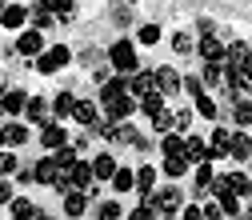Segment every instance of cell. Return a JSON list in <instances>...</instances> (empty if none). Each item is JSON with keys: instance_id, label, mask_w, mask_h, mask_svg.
Returning <instances> with one entry per match:
<instances>
[{"instance_id": "1", "label": "cell", "mask_w": 252, "mask_h": 220, "mask_svg": "<svg viewBox=\"0 0 252 220\" xmlns=\"http://www.w3.org/2000/svg\"><path fill=\"white\" fill-rule=\"evenodd\" d=\"M100 104H104V116H108V120H128V116L140 108L132 92H116V96H104Z\"/></svg>"}, {"instance_id": "2", "label": "cell", "mask_w": 252, "mask_h": 220, "mask_svg": "<svg viewBox=\"0 0 252 220\" xmlns=\"http://www.w3.org/2000/svg\"><path fill=\"white\" fill-rule=\"evenodd\" d=\"M108 60H112V68H116V72H136V64H140L132 40H116V44L108 48Z\"/></svg>"}, {"instance_id": "3", "label": "cell", "mask_w": 252, "mask_h": 220, "mask_svg": "<svg viewBox=\"0 0 252 220\" xmlns=\"http://www.w3.org/2000/svg\"><path fill=\"white\" fill-rule=\"evenodd\" d=\"M72 60V48H64V44H52V48H44L40 56H36V68L44 72V76H52V72H60Z\"/></svg>"}, {"instance_id": "4", "label": "cell", "mask_w": 252, "mask_h": 220, "mask_svg": "<svg viewBox=\"0 0 252 220\" xmlns=\"http://www.w3.org/2000/svg\"><path fill=\"white\" fill-rule=\"evenodd\" d=\"M16 52H20V56H32V60H36V56L44 52V32H40V28H24V32L16 36Z\"/></svg>"}, {"instance_id": "5", "label": "cell", "mask_w": 252, "mask_h": 220, "mask_svg": "<svg viewBox=\"0 0 252 220\" xmlns=\"http://www.w3.org/2000/svg\"><path fill=\"white\" fill-rule=\"evenodd\" d=\"M152 200H156V208H160V216H176V212L184 208V196H180V188H176V184L160 188V192H156Z\"/></svg>"}, {"instance_id": "6", "label": "cell", "mask_w": 252, "mask_h": 220, "mask_svg": "<svg viewBox=\"0 0 252 220\" xmlns=\"http://www.w3.org/2000/svg\"><path fill=\"white\" fill-rule=\"evenodd\" d=\"M156 88H160L164 96H176V92L184 88V76H180L176 68H168V64H164V68H156Z\"/></svg>"}, {"instance_id": "7", "label": "cell", "mask_w": 252, "mask_h": 220, "mask_svg": "<svg viewBox=\"0 0 252 220\" xmlns=\"http://www.w3.org/2000/svg\"><path fill=\"white\" fill-rule=\"evenodd\" d=\"M32 172H36V184H48V188H52V184H56V176L64 172V168H60L56 156H44V160H36V168H32Z\"/></svg>"}, {"instance_id": "8", "label": "cell", "mask_w": 252, "mask_h": 220, "mask_svg": "<svg viewBox=\"0 0 252 220\" xmlns=\"http://www.w3.org/2000/svg\"><path fill=\"white\" fill-rule=\"evenodd\" d=\"M60 144H68V132L60 128L56 120H48V124H40V148H60Z\"/></svg>"}, {"instance_id": "9", "label": "cell", "mask_w": 252, "mask_h": 220, "mask_svg": "<svg viewBox=\"0 0 252 220\" xmlns=\"http://www.w3.org/2000/svg\"><path fill=\"white\" fill-rule=\"evenodd\" d=\"M228 64H236L244 76H252V48H248V44H240V40H236V44H228Z\"/></svg>"}, {"instance_id": "10", "label": "cell", "mask_w": 252, "mask_h": 220, "mask_svg": "<svg viewBox=\"0 0 252 220\" xmlns=\"http://www.w3.org/2000/svg\"><path fill=\"white\" fill-rule=\"evenodd\" d=\"M72 120H76V124H84V128H96V124H100V108L92 104V100H76Z\"/></svg>"}, {"instance_id": "11", "label": "cell", "mask_w": 252, "mask_h": 220, "mask_svg": "<svg viewBox=\"0 0 252 220\" xmlns=\"http://www.w3.org/2000/svg\"><path fill=\"white\" fill-rule=\"evenodd\" d=\"M184 156H188L192 164H200V160H212L208 140H200V136H184Z\"/></svg>"}, {"instance_id": "12", "label": "cell", "mask_w": 252, "mask_h": 220, "mask_svg": "<svg viewBox=\"0 0 252 220\" xmlns=\"http://www.w3.org/2000/svg\"><path fill=\"white\" fill-rule=\"evenodd\" d=\"M68 176H72V188H84V192L96 184V172H92V164H84V160H76V164L68 168Z\"/></svg>"}, {"instance_id": "13", "label": "cell", "mask_w": 252, "mask_h": 220, "mask_svg": "<svg viewBox=\"0 0 252 220\" xmlns=\"http://www.w3.org/2000/svg\"><path fill=\"white\" fill-rule=\"evenodd\" d=\"M84 208H88V192L84 188H68L64 192V216H84Z\"/></svg>"}, {"instance_id": "14", "label": "cell", "mask_w": 252, "mask_h": 220, "mask_svg": "<svg viewBox=\"0 0 252 220\" xmlns=\"http://www.w3.org/2000/svg\"><path fill=\"white\" fill-rule=\"evenodd\" d=\"M28 20H32V28H40V32H44V28H52V24H60V20H56V12L44 4V0H36V8L28 12Z\"/></svg>"}, {"instance_id": "15", "label": "cell", "mask_w": 252, "mask_h": 220, "mask_svg": "<svg viewBox=\"0 0 252 220\" xmlns=\"http://www.w3.org/2000/svg\"><path fill=\"white\" fill-rule=\"evenodd\" d=\"M0 24H4V28H24V24H28V8L4 4V8H0Z\"/></svg>"}, {"instance_id": "16", "label": "cell", "mask_w": 252, "mask_h": 220, "mask_svg": "<svg viewBox=\"0 0 252 220\" xmlns=\"http://www.w3.org/2000/svg\"><path fill=\"white\" fill-rule=\"evenodd\" d=\"M24 116L32 120V124H48V100H44V96H28Z\"/></svg>"}, {"instance_id": "17", "label": "cell", "mask_w": 252, "mask_h": 220, "mask_svg": "<svg viewBox=\"0 0 252 220\" xmlns=\"http://www.w3.org/2000/svg\"><path fill=\"white\" fill-rule=\"evenodd\" d=\"M8 212H12L16 220H36V216H44V212H40L32 200H24V196H20V200L12 196V200H8Z\"/></svg>"}, {"instance_id": "18", "label": "cell", "mask_w": 252, "mask_h": 220, "mask_svg": "<svg viewBox=\"0 0 252 220\" xmlns=\"http://www.w3.org/2000/svg\"><path fill=\"white\" fill-rule=\"evenodd\" d=\"M228 156H232V160H252V140H248L244 132H232V140H228Z\"/></svg>"}, {"instance_id": "19", "label": "cell", "mask_w": 252, "mask_h": 220, "mask_svg": "<svg viewBox=\"0 0 252 220\" xmlns=\"http://www.w3.org/2000/svg\"><path fill=\"white\" fill-rule=\"evenodd\" d=\"M196 52H200V60H224V56H228V48L220 44V40H216L212 32H208V36L200 40V48H196Z\"/></svg>"}, {"instance_id": "20", "label": "cell", "mask_w": 252, "mask_h": 220, "mask_svg": "<svg viewBox=\"0 0 252 220\" xmlns=\"http://www.w3.org/2000/svg\"><path fill=\"white\" fill-rule=\"evenodd\" d=\"M152 88H156V72H132V80H128V92H132L136 100L144 96V92H152Z\"/></svg>"}, {"instance_id": "21", "label": "cell", "mask_w": 252, "mask_h": 220, "mask_svg": "<svg viewBox=\"0 0 252 220\" xmlns=\"http://www.w3.org/2000/svg\"><path fill=\"white\" fill-rule=\"evenodd\" d=\"M136 104H140V112H144V116H156V112L164 108V92H160V88H152V92H144Z\"/></svg>"}, {"instance_id": "22", "label": "cell", "mask_w": 252, "mask_h": 220, "mask_svg": "<svg viewBox=\"0 0 252 220\" xmlns=\"http://www.w3.org/2000/svg\"><path fill=\"white\" fill-rule=\"evenodd\" d=\"M120 164L112 160V152H100L96 160H92V172H96V180H112V172H116Z\"/></svg>"}, {"instance_id": "23", "label": "cell", "mask_w": 252, "mask_h": 220, "mask_svg": "<svg viewBox=\"0 0 252 220\" xmlns=\"http://www.w3.org/2000/svg\"><path fill=\"white\" fill-rule=\"evenodd\" d=\"M212 180H216L212 160H200V164H196V196H200V192H212Z\"/></svg>"}, {"instance_id": "24", "label": "cell", "mask_w": 252, "mask_h": 220, "mask_svg": "<svg viewBox=\"0 0 252 220\" xmlns=\"http://www.w3.org/2000/svg\"><path fill=\"white\" fill-rule=\"evenodd\" d=\"M72 112H76V96H72V92H60V96L52 100V116L64 120V116H72Z\"/></svg>"}, {"instance_id": "25", "label": "cell", "mask_w": 252, "mask_h": 220, "mask_svg": "<svg viewBox=\"0 0 252 220\" xmlns=\"http://www.w3.org/2000/svg\"><path fill=\"white\" fill-rule=\"evenodd\" d=\"M228 140H232V132H228V128H216V132H212V140H208L212 160H216V156H228Z\"/></svg>"}, {"instance_id": "26", "label": "cell", "mask_w": 252, "mask_h": 220, "mask_svg": "<svg viewBox=\"0 0 252 220\" xmlns=\"http://www.w3.org/2000/svg\"><path fill=\"white\" fill-rule=\"evenodd\" d=\"M224 180H228V188H232L236 196H252V176L248 172H228Z\"/></svg>"}, {"instance_id": "27", "label": "cell", "mask_w": 252, "mask_h": 220, "mask_svg": "<svg viewBox=\"0 0 252 220\" xmlns=\"http://www.w3.org/2000/svg\"><path fill=\"white\" fill-rule=\"evenodd\" d=\"M152 188H156V168H148V164H144V168L136 172V192H140V200H144V196H152Z\"/></svg>"}, {"instance_id": "28", "label": "cell", "mask_w": 252, "mask_h": 220, "mask_svg": "<svg viewBox=\"0 0 252 220\" xmlns=\"http://www.w3.org/2000/svg\"><path fill=\"white\" fill-rule=\"evenodd\" d=\"M188 164H192V160H188V156L184 152H176V156H164V172L176 180V176H184L188 172Z\"/></svg>"}, {"instance_id": "29", "label": "cell", "mask_w": 252, "mask_h": 220, "mask_svg": "<svg viewBox=\"0 0 252 220\" xmlns=\"http://www.w3.org/2000/svg\"><path fill=\"white\" fill-rule=\"evenodd\" d=\"M0 100H4V108H8V116H20V112H24V104H28V96H24L20 88H12V92H4V96H0Z\"/></svg>"}, {"instance_id": "30", "label": "cell", "mask_w": 252, "mask_h": 220, "mask_svg": "<svg viewBox=\"0 0 252 220\" xmlns=\"http://www.w3.org/2000/svg\"><path fill=\"white\" fill-rule=\"evenodd\" d=\"M112 188H116V192L136 188V172H132V168H116V172H112Z\"/></svg>"}, {"instance_id": "31", "label": "cell", "mask_w": 252, "mask_h": 220, "mask_svg": "<svg viewBox=\"0 0 252 220\" xmlns=\"http://www.w3.org/2000/svg\"><path fill=\"white\" fill-rule=\"evenodd\" d=\"M44 4L56 12V20H60V24H68V20H72V8H76V0H44Z\"/></svg>"}, {"instance_id": "32", "label": "cell", "mask_w": 252, "mask_h": 220, "mask_svg": "<svg viewBox=\"0 0 252 220\" xmlns=\"http://www.w3.org/2000/svg\"><path fill=\"white\" fill-rule=\"evenodd\" d=\"M152 128H156V132H172V128H176V112H168V108H160V112L152 116Z\"/></svg>"}, {"instance_id": "33", "label": "cell", "mask_w": 252, "mask_h": 220, "mask_svg": "<svg viewBox=\"0 0 252 220\" xmlns=\"http://www.w3.org/2000/svg\"><path fill=\"white\" fill-rule=\"evenodd\" d=\"M232 120L240 124V128H248V124H252V100H236V108H232Z\"/></svg>"}, {"instance_id": "34", "label": "cell", "mask_w": 252, "mask_h": 220, "mask_svg": "<svg viewBox=\"0 0 252 220\" xmlns=\"http://www.w3.org/2000/svg\"><path fill=\"white\" fill-rule=\"evenodd\" d=\"M196 112H200L204 120H216V100L208 96V92H200V96H196Z\"/></svg>"}, {"instance_id": "35", "label": "cell", "mask_w": 252, "mask_h": 220, "mask_svg": "<svg viewBox=\"0 0 252 220\" xmlns=\"http://www.w3.org/2000/svg\"><path fill=\"white\" fill-rule=\"evenodd\" d=\"M204 84H220V76H224V68H220V60H204Z\"/></svg>"}, {"instance_id": "36", "label": "cell", "mask_w": 252, "mask_h": 220, "mask_svg": "<svg viewBox=\"0 0 252 220\" xmlns=\"http://www.w3.org/2000/svg\"><path fill=\"white\" fill-rule=\"evenodd\" d=\"M4 136H8V144H28V128H24V124H8Z\"/></svg>"}, {"instance_id": "37", "label": "cell", "mask_w": 252, "mask_h": 220, "mask_svg": "<svg viewBox=\"0 0 252 220\" xmlns=\"http://www.w3.org/2000/svg\"><path fill=\"white\" fill-rule=\"evenodd\" d=\"M96 216H100V220H116V216H124V208H120L116 200H104V204L96 208Z\"/></svg>"}, {"instance_id": "38", "label": "cell", "mask_w": 252, "mask_h": 220, "mask_svg": "<svg viewBox=\"0 0 252 220\" xmlns=\"http://www.w3.org/2000/svg\"><path fill=\"white\" fill-rule=\"evenodd\" d=\"M136 40H140V44H156V40H160V28H156V24H144L140 32H136Z\"/></svg>"}, {"instance_id": "39", "label": "cell", "mask_w": 252, "mask_h": 220, "mask_svg": "<svg viewBox=\"0 0 252 220\" xmlns=\"http://www.w3.org/2000/svg\"><path fill=\"white\" fill-rule=\"evenodd\" d=\"M172 48H176L180 56H188V52H192V36H188V32H176V36H172Z\"/></svg>"}, {"instance_id": "40", "label": "cell", "mask_w": 252, "mask_h": 220, "mask_svg": "<svg viewBox=\"0 0 252 220\" xmlns=\"http://www.w3.org/2000/svg\"><path fill=\"white\" fill-rule=\"evenodd\" d=\"M16 172V156L12 152H0V176H12Z\"/></svg>"}, {"instance_id": "41", "label": "cell", "mask_w": 252, "mask_h": 220, "mask_svg": "<svg viewBox=\"0 0 252 220\" xmlns=\"http://www.w3.org/2000/svg\"><path fill=\"white\" fill-rule=\"evenodd\" d=\"M184 88L192 92V96H200L204 92V76H184Z\"/></svg>"}, {"instance_id": "42", "label": "cell", "mask_w": 252, "mask_h": 220, "mask_svg": "<svg viewBox=\"0 0 252 220\" xmlns=\"http://www.w3.org/2000/svg\"><path fill=\"white\" fill-rule=\"evenodd\" d=\"M188 124H192V112H188V108H176V132H188Z\"/></svg>"}, {"instance_id": "43", "label": "cell", "mask_w": 252, "mask_h": 220, "mask_svg": "<svg viewBox=\"0 0 252 220\" xmlns=\"http://www.w3.org/2000/svg\"><path fill=\"white\" fill-rule=\"evenodd\" d=\"M180 216L184 220H204V204H188V208H180Z\"/></svg>"}, {"instance_id": "44", "label": "cell", "mask_w": 252, "mask_h": 220, "mask_svg": "<svg viewBox=\"0 0 252 220\" xmlns=\"http://www.w3.org/2000/svg\"><path fill=\"white\" fill-rule=\"evenodd\" d=\"M12 200V180H0V204Z\"/></svg>"}, {"instance_id": "45", "label": "cell", "mask_w": 252, "mask_h": 220, "mask_svg": "<svg viewBox=\"0 0 252 220\" xmlns=\"http://www.w3.org/2000/svg\"><path fill=\"white\" fill-rule=\"evenodd\" d=\"M112 24H132V20H128V8H116V12H112Z\"/></svg>"}, {"instance_id": "46", "label": "cell", "mask_w": 252, "mask_h": 220, "mask_svg": "<svg viewBox=\"0 0 252 220\" xmlns=\"http://www.w3.org/2000/svg\"><path fill=\"white\" fill-rule=\"evenodd\" d=\"M204 216H208V220H216V216H224V212H220V204H204Z\"/></svg>"}, {"instance_id": "47", "label": "cell", "mask_w": 252, "mask_h": 220, "mask_svg": "<svg viewBox=\"0 0 252 220\" xmlns=\"http://www.w3.org/2000/svg\"><path fill=\"white\" fill-rule=\"evenodd\" d=\"M8 148V136H4V128H0V152H4Z\"/></svg>"}, {"instance_id": "48", "label": "cell", "mask_w": 252, "mask_h": 220, "mask_svg": "<svg viewBox=\"0 0 252 220\" xmlns=\"http://www.w3.org/2000/svg\"><path fill=\"white\" fill-rule=\"evenodd\" d=\"M4 116H8V108H4V100H0V120H4Z\"/></svg>"}, {"instance_id": "49", "label": "cell", "mask_w": 252, "mask_h": 220, "mask_svg": "<svg viewBox=\"0 0 252 220\" xmlns=\"http://www.w3.org/2000/svg\"><path fill=\"white\" fill-rule=\"evenodd\" d=\"M248 216H252V204H248Z\"/></svg>"}]
</instances>
